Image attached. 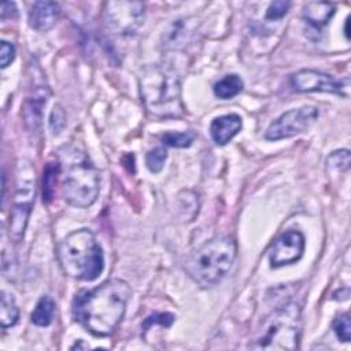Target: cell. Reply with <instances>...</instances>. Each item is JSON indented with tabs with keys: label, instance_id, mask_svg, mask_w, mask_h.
<instances>
[{
	"label": "cell",
	"instance_id": "obj_21",
	"mask_svg": "<svg viewBox=\"0 0 351 351\" xmlns=\"http://www.w3.org/2000/svg\"><path fill=\"white\" fill-rule=\"evenodd\" d=\"M167 152L163 147H155L145 155V165L151 173H159L163 169Z\"/></svg>",
	"mask_w": 351,
	"mask_h": 351
},
{
	"label": "cell",
	"instance_id": "obj_16",
	"mask_svg": "<svg viewBox=\"0 0 351 351\" xmlns=\"http://www.w3.org/2000/svg\"><path fill=\"white\" fill-rule=\"evenodd\" d=\"M214 95L228 100L237 96L243 90V80L237 74H228L214 84Z\"/></svg>",
	"mask_w": 351,
	"mask_h": 351
},
{
	"label": "cell",
	"instance_id": "obj_1",
	"mask_svg": "<svg viewBox=\"0 0 351 351\" xmlns=\"http://www.w3.org/2000/svg\"><path fill=\"white\" fill-rule=\"evenodd\" d=\"M132 289L119 278H111L101 285L81 291L73 300V317L95 336L111 335L122 321Z\"/></svg>",
	"mask_w": 351,
	"mask_h": 351
},
{
	"label": "cell",
	"instance_id": "obj_3",
	"mask_svg": "<svg viewBox=\"0 0 351 351\" xmlns=\"http://www.w3.org/2000/svg\"><path fill=\"white\" fill-rule=\"evenodd\" d=\"M141 101L156 118H180L184 114L181 82L177 73L167 66H147L138 77Z\"/></svg>",
	"mask_w": 351,
	"mask_h": 351
},
{
	"label": "cell",
	"instance_id": "obj_18",
	"mask_svg": "<svg viewBox=\"0 0 351 351\" xmlns=\"http://www.w3.org/2000/svg\"><path fill=\"white\" fill-rule=\"evenodd\" d=\"M55 313V302L49 296H43L37 302L33 313H32V322L37 326H48L52 322Z\"/></svg>",
	"mask_w": 351,
	"mask_h": 351
},
{
	"label": "cell",
	"instance_id": "obj_7",
	"mask_svg": "<svg viewBox=\"0 0 351 351\" xmlns=\"http://www.w3.org/2000/svg\"><path fill=\"white\" fill-rule=\"evenodd\" d=\"M36 195V174L34 167L26 159H21L16 165V188L14 195V204L10 213L8 234L14 243L23 239L32 207Z\"/></svg>",
	"mask_w": 351,
	"mask_h": 351
},
{
	"label": "cell",
	"instance_id": "obj_26",
	"mask_svg": "<svg viewBox=\"0 0 351 351\" xmlns=\"http://www.w3.org/2000/svg\"><path fill=\"white\" fill-rule=\"evenodd\" d=\"M15 59V47L8 41H1L0 48V64L1 69H5Z\"/></svg>",
	"mask_w": 351,
	"mask_h": 351
},
{
	"label": "cell",
	"instance_id": "obj_9",
	"mask_svg": "<svg viewBox=\"0 0 351 351\" xmlns=\"http://www.w3.org/2000/svg\"><path fill=\"white\" fill-rule=\"evenodd\" d=\"M317 118L318 110L315 107L304 106L299 108H292L281 114L276 121L271 122L265 133V137L270 141L293 137L308 129Z\"/></svg>",
	"mask_w": 351,
	"mask_h": 351
},
{
	"label": "cell",
	"instance_id": "obj_13",
	"mask_svg": "<svg viewBox=\"0 0 351 351\" xmlns=\"http://www.w3.org/2000/svg\"><path fill=\"white\" fill-rule=\"evenodd\" d=\"M60 8L55 1H36L32 4L27 21L30 27L37 32H47L52 29L59 18Z\"/></svg>",
	"mask_w": 351,
	"mask_h": 351
},
{
	"label": "cell",
	"instance_id": "obj_14",
	"mask_svg": "<svg viewBox=\"0 0 351 351\" xmlns=\"http://www.w3.org/2000/svg\"><path fill=\"white\" fill-rule=\"evenodd\" d=\"M241 125V118L237 114H226L218 117L210 125L211 138L218 145H225L240 132Z\"/></svg>",
	"mask_w": 351,
	"mask_h": 351
},
{
	"label": "cell",
	"instance_id": "obj_15",
	"mask_svg": "<svg viewBox=\"0 0 351 351\" xmlns=\"http://www.w3.org/2000/svg\"><path fill=\"white\" fill-rule=\"evenodd\" d=\"M335 14V5L332 3L310 1L303 7V19L313 27L321 29L325 26Z\"/></svg>",
	"mask_w": 351,
	"mask_h": 351
},
{
	"label": "cell",
	"instance_id": "obj_2",
	"mask_svg": "<svg viewBox=\"0 0 351 351\" xmlns=\"http://www.w3.org/2000/svg\"><path fill=\"white\" fill-rule=\"evenodd\" d=\"M62 178L63 199L80 208L92 206L100 191V176L88 154L74 144H67L58 151Z\"/></svg>",
	"mask_w": 351,
	"mask_h": 351
},
{
	"label": "cell",
	"instance_id": "obj_19",
	"mask_svg": "<svg viewBox=\"0 0 351 351\" xmlns=\"http://www.w3.org/2000/svg\"><path fill=\"white\" fill-rule=\"evenodd\" d=\"M60 173V163H48L43 173V200L49 202L53 196V186L58 174Z\"/></svg>",
	"mask_w": 351,
	"mask_h": 351
},
{
	"label": "cell",
	"instance_id": "obj_27",
	"mask_svg": "<svg viewBox=\"0 0 351 351\" xmlns=\"http://www.w3.org/2000/svg\"><path fill=\"white\" fill-rule=\"evenodd\" d=\"M1 19L5 21L7 18H12L16 15V8H15V4L11 3V1H4L1 4Z\"/></svg>",
	"mask_w": 351,
	"mask_h": 351
},
{
	"label": "cell",
	"instance_id": "obj_24",
	"mask_svg": "<svg viewBox=\"0 0 351 351\" xmlns=\"http://www.w3.org/2000/svg\"><path fill=\"white\" fill-rule=\"evenodd\" d=\"M291 3L289 1H273L269 4L266 10V18L269 21H277L281 19L289 10Z\"/></svg>",
	"mask_w": 351,
	"mask_h": 351
},
{
	"label": "cell",
	"instance_id": "obj_10",
	"mask_svg": "<svg viewBox=\"0 0 351 351\" xmlns=\"http://www.w3.org/2000/svg\"><path fill=\"white\" fill-rule=\"evenodd\" d=\"M291 85L298 92H326L337 96L348 97L350 82L348 80H339L330 74L318 70H299L291 75Z\"/></svg>",
	"mask_w": 351,
	"mask_h": 351
},
{
	"label": "cell",
	"instance_id": "obj_20",
	"mask_svg": "<svg viewBox=\"0 0 351 351\" xmlns=\"http://www.w3.org/2000/svg\"><path fill=\"white\" fill-rule=\"evenodd\" d=\"M195 140V134L192 132H167L162 136V141L166 145L185 148L189 147Z\"/></svg>",
	"mask_w": 351,
	"mask_h": 351
},
{
	"label": "cell",
	"instance_id": "obj_12",
	"mask_svg": "<svg viewBox=\"0 0 351 351\" xmlns=\"http://www.w3.org/2000/svg\"><path fill=\"white\" fill-rule=\"evenodd\" d=\"M32 80V88L30 92L25 100L23 106V122L25 126L34 132L41 125V117H43V108L45 107L47 97H48V86L44 85V80L37 81L36 77H30Z\"/></svg>",
	"mask_w": 351,
	"mask_h": 351
},
{
	"label": "cell",
	"instance_id": "obj_22",
	"mask_svg": "<svg viewBox=\"0 0 351 351\" xmlns=\"http://www.w3.org/2000/svg\"><path fill=\"white\" fill-rule=\"evenodd\" d=\"M333 330L339 340L347 343L351 339V322L348 314H340L333 319Z\"/></svg>",
	"mask_w": 351,
	"mask_h": 351
},
{
	"label": "cell",
	"instance_id": "obj_5",
	"mask_svg": "<svg viewBox=\"0 0 351 351\" xmlns=\"http://www.w3.org/2000/svg\"><path fill=\"white\" fill-rule=\"evenodd\" d=\"M237 247L232 237L217 236L196 248L185 261L186 274L202 287L218 284L230 270Z\"/></svg>",
	"mask_w": 351,
	"mask_h": 351
},
{
	"label": "cell",
	"instance_id": "obj_4",
	"mask_svg": "<svg viewBox=\"0 0 351 351\" xmlns=\"http://www.w3.org/2000/svg\"><path fill=\"white\" fill-rule=\"evenodd\" d=\"M56 255L62 271L74 280L93 281L104 269L103 250L88 229H78L67 234L59 243Z\"/></svg>",
	"mask_w": 351,
	"mask_h": 351
},
{
	"label": "cell",
	"instance_id": "obj_17",
	"mask_svg": "<svg viewBox=\"0 0 351 351\" xmlns=\"http://www.w3.org/2000/svg\"><path fill=\"white\" fill-rule=\"evenodd\" d=\"M19 318V310L16 307L15 299L11 293L1 291V303H0V325L3 329L11 328L16 324Z\"/></svg>",
	"mask_w": 351,
	"mask_h": 351
},
{
	"label": "cell",
	"instance_id": "obj_11",
	"mask_svg": "<svg viewBox=\"0 0 351 351\" xmlns=\"http://www.w3.org/2000/svg\"><path fill=\"white\" fill-rule=\"evenodd\" d=\"M304 251V236L299 230H287L280 234L269 251L271 267H281L299 261Z\"/></svg>",
	"mask_w": 351,
	"mask_h": 351
},
{
	"label": "cell",
	"instance_id": "obj_23",
	"mask_svg": "<svg viewBox=\"0 0 351 351\" xmlns=\"http://www.w3.org/2000/svg\"><path fill=\"white\" fill-rule=\"evenodd\" d=\"M350 165V152L347 149L335 151L328 158V166L335 170H347Z\"/></svg>",
	"mask_w": 351,
	"mask_h": 351
},
{
	"label": "cell",
	"instance_id": "obj_25",
	"mask_svg": "<svg viewBox=\"0 0 351 351\" xmlns=\"http://www.w3.org/2000/svg\"><path fill=\"white\" fill-rule=\"evenodd\" d=\"M66 125V117H64V111L62 110V107L59 104H56L52 111H51V117H49V128L52 130L53 134H58Z\"/></svg>",
	"mask_w": 351,
	"mask_h": 351
},
{
	"label": "cell",
	"instance_id": "obj_6",
	"mask_svg": "<svg viewBox=\"0 0 351 351\" xmlns=\"http://www.w3.org/2000/svg\"><path fill=\"white\" fill-rule=\"evenodd\" d=\"M302 329V311L298 303H287L274 310L252 339L254 350H296Z\"/></svg>",
	"mask_w": 351,
	"mask_h": 351
},
{
	"label": "cell",
	"instance_id": "obj_28",
	"mask_svg": "<svg viewBox=\"0 0 351 351\" xmlns=\"http://www.w3.org/2000/svg\"><path fill=\"white\" fill-rule=\"evenodd\" d=\"M346 36L348 37V19L346 21Z\"/></svg>",
	"mask_w": 351,
	"mask_h": 351
},
{
	"label": "cell",
	"instance_id": "obj_8",
	"mask_svg": "<svg viewBox=\"0 0 351 351\" xmlns=\"http://www.w3.org/2000/svg\"><path fill=\"white\" fill-rule=\"evenodd\" d=\"M145 5L141 1H107L103 8V23L117 36L133 34L144 22Z\"/></svg>",
	"mask_w": 351,
	"mask_h": 351
}]
</instances>
